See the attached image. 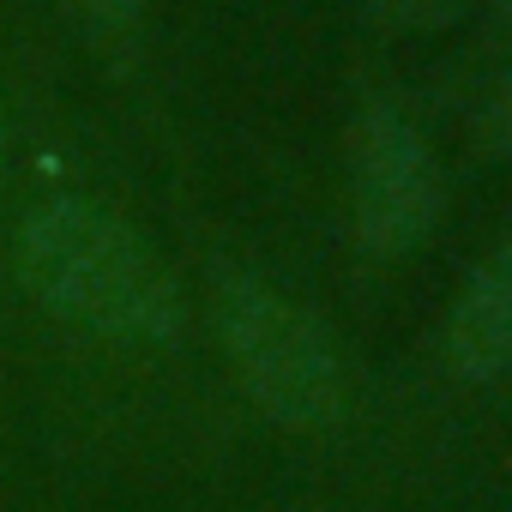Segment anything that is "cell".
<instances>
[{
	"label": "cell",
	"mask_w": 512,
	"mask_h": 512,
	"mask_svg": "<svg viewBox=\"0 0 512 512\" xmlns=\"http://www.w3.org/2000/svg\"><path fill=\"white\" fill-rule=\"evenodd\" d=\"M446 187H440V163L428 151V139L416 133V121L398 103H374L356 121L350 139V217H356V241L374 260H404L428 241V229L440 223Z\"/></svg>",
	"instance_id": "3"
},
{
	"label": "cell",
	"mask_w": 512,
	"mask_h": 512,
	"mask_svg": "<svg viewBox=\"0 0 512 512\" xmlns=\"http://www.w3.org/2000/svg\"><path fill=\"white\" fill-rule=\"evenodd\" d=\"M506 7H512V0H506Z\"/></svg>",
	"instance_id": "9"
},
{
	"label": "cell",
	"mask_w": 512,
	"mask_h": 512,
	"mask_svg": "<svg viewBox=\"0 0 512 512\" xmlns=\"http://www.w3.org/2000/svg\"><path fill=\"white\" fill-rule=\"evenodd\" d=\"M446 362L476 386L512 374V235H500L494 253L464 278L446 314Z\"/></svg>",
	"instance_id": "4"
},
{
	"label": "cell",
	"mask_w": 512,
	"mask_h": 512,
	"mask_svg": "<svg viewBox=\"0 0 512 512\" xmlns=\"http://www.w3.org/2000/svg\"><path fill=\"white\" fill-rule=\"evenodd\" d=\"M0 199H7V121H0Z\"/></svg>",
	"instance_id": "8"
},
{
	"label": "cell",
	"mask_w": 512,
	"mask_h": 512,
	"mask_svg": "<svg viewBox=\"0 0 512 512\" xmlns=\"http://www.w3.org/2000/svg\"><path fill=\"white\" fill-rule=\"evenodd\" d=\"M61 7L91 31V37H127L145 13V0H61Z\"/></svg>",
	"instance_id": "5"
},
{
	"label": "cell",
	"mask_w": 512,
	"mask_h": 512,
	"mask_svg": "<svg viewBox=\"0 0 512 512\" xmlns=\"http://www.w3.org/2000/svg\"><path fill=\"white\" fill-rule=\"evenodd\" d=\"M482 145L500 151V157H512V73L500 79V91H494L488 109H482Z\"/></svg>",
	"instance_id": "7"
},
{
	"label": "cell",
	"mask_w": 512,
	"mask_h": 512,
	"mask_svg": "<svg viewBox=\"0 0 512 512\" xmlns=\"http://www.w3.org/2000/svg\"><path fill=\"white\" fill-rule=\"evenodd\" d=\"M368 7L392 25H446L464 0H368Z\"/></svg>",
	"instance_id": "6"
},
{
	"label": "cell",
	"mask_w": 512,
	"mask_h": 512,
	"mask_svg": "<svg viewBox=\"0 0 512 512\" xmlns=\"http://www.w3.org/2000/svg\"><path fill=\"white\" fill-rule=\"evenodd\" d=\"M211 320L235 380L278 428L314 434L344 416L350 404L344 356L320 326V314H308L296 296L229 266L211 278Z\"/></svg>",
	"instance_id": "2"
},
{
	"label": "cell",
	"mask_w": 512,
	"mask_h": 512,
	"mask_svg": "<svg viewBox=\"0 0 512 512\" xmlns=\"http://www.w3.org/2000/svg\"><path fill=\"white\" fill-rule=\"evenodd\" d=\"M13 266L25 296L109 344H175L187 302L163 253L103 199L55 193L25 211Z\"/></svg>",
	"instance_id": "1"
}]
</instances>
